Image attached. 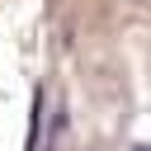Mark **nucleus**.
<instances>
[{
	"instance_id": "nucleus-1",
	"label": "nucleus",
	"mask_w": 151,
	"mask_h": 151,
	"mask_svg": "<svg viewBox=\"0 0 151 151\" xmlns=\"http://www.w3.org/2000/svg\"><path fill=\"white\" fill-rule=\"evenodd\" d=\"M132 151H151V142H132Z\"/></svg>"
}]
</instances>
